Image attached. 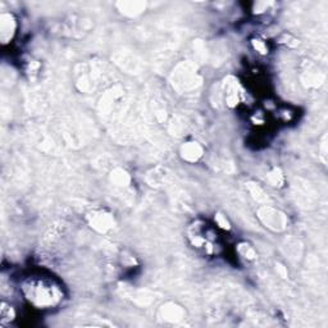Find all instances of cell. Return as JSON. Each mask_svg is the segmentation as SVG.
<instances>
[{"mask_svg":"<svg viewBox=\"0 0 328 328\" xmlns=\"http://www.w3.org/2000/svg\"><path fill=\"white\" fill-rule=\"evenodd\" d=\"M23 292L26 299L40 309L55 306L62 300V291L59 287L51 281L44 278H32L25 282Z\"/></svg>","mask_w":328,"mask_h":328,"instance_id":"obj_1","label":"cell"},{"mask_svg":"<svg viewBox=\"0 0 328 328\" xmlns=\"http://www.w3.org/2000/svg\"><path fill=\"white\" fill-rule=\"evenodd\" d=\"M172 84L176 89H179L181 91H187L196 89L200 85V77H199L198 72H196L195 65L191 63L186 62L180 64L173 71V79Z\"/></svg>","mask_w":328,"mask_h":328,"instance_id":"obj_2","label":"cell"},{"mask_svg":"<svg viewBox=\"0 0 328 328\" xmlns=\"http://www.w3.org/2000/svg\"><path fill=\"white\" fill-rule=\"evenodd\" d=\"M257 217L266 228L273 232L285 231L287 228V224H289L287 215L281 212L280 209L271 207V205H263L259 208L257 212Z\"/></svg>","mask_w":328,"mask_h":328,"instance_id":"obj_3","label":"cell"},{"mask_svg":"<svg viewBox=\"0 0 328 328\" xmlns=\"http://www.w3.org/2000/svg\"><path fill=\"white\" fill-rule=\"evenodd\" d=\"M88 222L93 229H95L99 233H108L114 228L116 221L111 213L105 210H95L88 214Z\"/></svg>","mask_w":328,"mask_h":328,"instance_id":"obj_4","label":"cell"},{"mask_svg":"<svg viewBox=\"0 0 328 328\" xmlns=\"http://www.w3.org/2000/svg\"><path fill=\"white\" fill-rule=\"evenodd\" d=\"M17 32V20L12 13L0 15V40L2 44H9Z\"/></svg>","mask_w":328,"mask_h":328,"instance_id":"obj_5","label":"cell"},{"mask_svg":"<svg viewBox=\"0 0 328 328\" xmlns=\"http://www.w3.org/2000/svg\"><path fill=\"white\" fill-rule=\"evenodd\" d=\"M180 155L187 163H196L204 155V147L198 141L184 142L180 147Z\"/></svg>","mask_w":328,"mask_h":328,"instance_id":"obj_6","label":"cell"},{"mask_svg":"<svg viewBox=\"0 0 328 328\" xmlns=\"http://www.w3.org/2000/svg\"><path fill=\"white\" fill-rule=\"evenodd\" d=\"M116 7L121 15L132 18L144 13L146 9V3L141 0H127V2H117Z\"/></svg>","mask_w":328,"mask_h":328,"instance_id":"obj_7","label":"cell"},{"mask_svg":"<svg viewBox=\"0 0 328 328\" xmlns=\"http://www.w3.org/2000/svg\"><path fill=\"white\" fill-rule=\"evenodd\" d=\"M241 89L238 85L237 79L233 77H228L224 79V98H226V104L229 108L237 107L240 103Z\"/></svg>","mask_w":328,"mask_h":328,"instance_id":"obj_8","label":"cell"},{"mask_svg":"<svg viewBox=\"0 0 328 328\" xmlns=\"http://www.w3.org/2000/svg\"><path fill=\"white\" fill-rule=\"evenodd\" d=\"M160 315L168 322H181L185 318V310L182 306L175 303H167L160 308Z\"/></svg>","mask_w":328,"mask_h":328,"instance_id":"obj_9","label":"cell"},{"mask_svg":"<svg viewBox=\"0 0 328 328\" xmlns=\"http://www.w3.org/2000/svg\"><path fill=\"white\" fill-rule=\"evenodd\" d=\"M111 182L117 187H128L131 184V176L127 171L116 168L111 173Z\"/></svg>","mask_w":328,"mask_h":328,"instance_id":"obj_10","label":"cell"},{"mask_svg":"<svg viewBox=\"0 0 328 328\" xmlns=\"http://www.w3.org/2000/svg\"><path fill=\"white\" fill-rule=\"evenodd\" d=\"M167 170L161 167H156L149 171L146 175V181L150 186H160L167 179Z\"/></svg>","mask_w":328,"mask_h":328,"instance_id":"obj_11","label":"cell"},{"mask_svg":"<svg viewBox=\"0 0 328 328\" xmlns=\"http://www.w3.org/2000/svg\"><path fill=\"white\" fill-rule=\"evenodd\" d=\"M237 253L243 258V259H246V261H249V262L257 261L258 254H257V252H255L254 248H253L250 243H248V242L238 243Z\"/></svg>","mask_w":328,"mask_h":328,"instance_id":"obj_12","label":"cell"},{"mask_svg":"<svg viewBox=\"0 0 328 328\" xmlns=\"http://www.w3.org/2000/svg\"><path fill=\"white\" fill-rule=\"evenodd\" d=\"M267 181L273 187H282L285 184V176L280 168H273L271 172L267 175Z\"/></svg>","mask_w":328,"mask_h":328,"instance_id":"obj_13","label":"cell"},{"mask_svg":"<svg viewBox=\"0 0 328 328\" xmlns=\"http://www.w3.org/2000/svg\"><path fill=\"white\" fill-rule=\"evenodd\" d=\"M16 313L13 306L8 305L7 303H2V308H0V318H2V323L11 322L15 319Z\"/></svg>","mask_w":328,"mask_h":328,"instance_id":"obj_14","label":"cell"},{"mask_svg":"<svg viewBox=\"0 0 328 328\" xmlns=\"http://www.w3.org/2000/svg\"><path fill=\"white\" fill-rule=\"evenodd\" d=\"M248 189H249L250 194H252L253 198H254L255 200L264 201L267 199V196H266V194H264L263 190H262L259 186H257L255 184H252V182H249V184H248Z\"/></svg>","mask_w":328,"mask_h":328,"instance_id":"obj_15","label":"cell"},{"mask_svg":"<svg viewBox=\"0 0 328 328\" xmlns=\"http://www.w3.org/2000/svg\"><path fill=\"white\" fill-rule=\"evenodd\" d=\"M252 45H253V48H254V50L258 51L259 54H262V55H267V54L269 53L268 45H267V43L264 41V40L258 39V37L257 39H253Z\"/></svg>","mask_w":328,"mask_h":328,"instance_id":"obj_16","label":"cell"},{"mask_svg":"<svg viewBox=\"0 0 328 328\" xmlns=\"http://www.w3.org/2000/svg\"><path fill=\"white\" fill-rule=\"evenodd\" d=\"M214 221L219 228L224 229V231H229V229H231V222H229L228 218L224 214H222V213H217V214H215Z\"/></svg>","mask_w":328,"mask_h":328,"instance_id":"obj_17","label":"cell"},{"mask_svg":"<svg viewBox=\"0 0 328 328\" xmlns=\"http://www.w3.org/2000/svg\"><path fill=\"white\" fill-rule=\"evenodd\" d=\"M272 6H275V3H272V2H257V3L253 4V11H255L257 15H261V13H266L267 11H269Z\"/></svg>","mask_w":328,"mask_h":328,"instance_id":"obj_18","label":"cell"},{"mask_svg":"<svg viewBox=\"0 0 328 328\" xmlns=\"http://www.w3.org/2000/svg\"><path fill=\"white\" fill-rule=\"evenodd\" d=\"M276 271H277V273L282 278H286L287 276H289V273H287V269H286V267L282 266V264H276Z\"/></svg>","mask_w":328,"mask_h":328,"instance_id":"obj_19","label":"cell"},{"mask_svg":"<svg viewBox=\"0 0 328 328\" xmlns=\"http://www.w3.org/2000/svg\"><path fill=\"white\" fill-rule=\"evenodd\" d=\"M323 140H324V141L322 142V149H320V150H322V156H323V160L325 161V156H327V154H325V153H327V150H325V136H324V137H323Z\"/></svg>","mask_w":328,"mask_h":328,"instance_id":"obj_20","label":"cell"}]
</instances>
